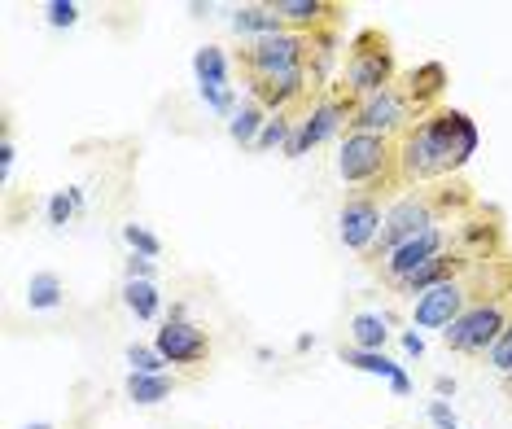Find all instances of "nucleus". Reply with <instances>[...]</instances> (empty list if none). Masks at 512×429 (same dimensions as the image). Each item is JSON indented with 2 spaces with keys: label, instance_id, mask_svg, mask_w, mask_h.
Instances as JSON below:
<instances>
[{
  "label": "nucleus",
  "instance_id": "nucleus-3",
  "mask_svg": "<svg viewBox=\"0 0 512 429\" xmlns=\"http://www.w3.org/2000/svg\"><path fill=\"white\" fill-rule=\"evenodd\" d=\"M508 298H512V289H499V294H477L473 303L464 307V316L451 324L447 333H442L447 351H456V355H491V346L499 342V333H504L508 320H512Z\"/></svg>",
  "mask_w": 512,
  "mask_h": 429
},
{
  "label": "nucleus",
  "instance_id": "nucleus-29",
  "mask_svg": "<svg viewBox=\"0 0 512 429\" xmlns=\"http://www.w3.org/2000/svg\"><path fill=\"white\" fill-rule=\"evenodd\" d=\"M44 22H49V27H75L79 5L75 0H49V5H44Z\"/></svg>",
  "mask_w": 512,
  "mask_h": 429
},
{
  "label": "nucleus",
  "instance_id": "nucleus-13",
  "mask_svg": "<svg viewBox=\"0 0 512 429\" xmlns=\"http://www.w3.org/2000/svg\"><path fill=\"white\" fill-rule=\"evenodd\" d=\"M311 88H316L311 71H285V75H272V79H250V97L259 101L267 114H289L311 97Z\"/></svg>",
  "mask_w": 512,
  "mask_h": 429
},
{
  "label": "nucleus",
  "instance_id": "nucleus-20",
  "mask_svg": "<svg viewBox=\"0 0 512 429\" xmlns=\"http://www.w3.org/2000/svg\"><path fill=\"white\" fill-rule=\"evenodd\" d=\"M390 342V324L386 316H377V311H359L351 320V346L355 351H386Z\"/></svg>",
  "mask_w": 512,
  "mask_h": 429
},
{
  "label": "nucleus",
  "instance_id": "nucleus-34",
  "mask_svg": "<svg viewBox=\"0 0 512 429\" xmlns=\"http://www.w3.org/2000/svg\"><path fill=\"white\" fill-rule=\"evenodd\" d=\"M403 351L407 355H425V338L421 333H403Z\"/></svg>",
  "mask_w": 512,
  "mask_h": 429
},
{
  "label": "nucleus",
  "instance_id": "nucleus-22",
  "mask_svg": "<svg viewBox=\"0 0 512 429\" xmlns=\"http://www.w3.org/2000/svg\"><path fill=\"white\" fill-rule=\"evenodd\" d=\"M66 303V285L57 272H36L27 281V307L31 311H57Z\"/></svg>",
  "mask_w": 512,
  "mask_h": 429
},
{
  "label": "nucleus",
  "instance_id": "nucleus-14",
  "mask_svg": "<svg viewBox=\"0 0 512 429\" xmlns=\"http://www.w3.org/2000/svg\"><path fill=\"white\" fill-rule=\"evenodd\" d=\"M337 359H342L346 368H355V373L381 377L394 394H399V399H407V394H412V377H407V368L394 364L386 351H355V346H342V351H337Z\"/></svg>",
  "mask_w": 512,
  "mask_h": 429
},
{
  "label": "nucleus",
  "instance_id": "nucleus-8",
  "mask_svg": "<svg viewBox=\"0 0 512 429\" xmlns=\"http://www.w3.org/2000/svg\"><path fill=\"white\" fill-rule=\"evenodd\" d=\"M241 66H246L250 79H272V75H285V71H311V36H302V31L263 36L241 53Z\"/></svg>",
  "mask_w": 512,
  "mask_h": 429
},
{
  "label": "nucleus",
  "instance_id": "nucleus-11",
  "mask_svg": "<svg viewBox=\"0 0 512 429\" xmlns=\"http://www.w3.org/2000/svg\"><path fill=\"white\" fill-rule=\"evenodd\" d=\"M381 219H386V211H381L377 193H351L342 202V211H337V237H342L346 250L372 254V246L381 237Z\"/></svg>",
  "mask_w": 512,
  "mask_h": 429
},
{
  "label": "nucleus",
  "instance_id": "nucleus-25",
  "mask_svg": "<svg viewBox=\"0 0 512 429\" xmlns=\"http://www.w3.org/2000/svg\"><path fill=\"white\" fill-rule=\"evenodd\" d=\"M127 364H132V373H149V377H162V373H167V359H162L154 346H141V342L127 346Z\"/></svg>",
  "mask_w": 512,
  "mask_h": 429
},
{
  "label": "nucleus",
  "instance_id": "nucleus-26",
  "mask_svg": "<svg viewBox=\"0 0 512 429\" xmlns=\"http://www.w3.org/2000/svg\"><path fill=\"white\" fill-rule=\"evenodd\" d=\"M123 241L132 246V254H141V259H158L162 254V241L149 233L145 224H123Z\"/></svg>",
  "mask_w": 512,
  "mask_h": 429
},
{
  "label": "nucleus",
  "instance_id": "nucleus-16",
  "mask_svg": "<svg viewBox=\"0 0 512 429\" xmlns=\"http://www.w3.org/2000/svg\"><path fill=\"white\" fill-rule=\"evenodd\" d=\"M407 97L416 101V110L429 114V110H438L434 101L442 97V88H447V66L442 62H425V66H416L412 75H407Z\"/></svg>",
  "mask_w": 512,
  "mask_h": 429
},
{
  "label": "nucleus",
  "instance_id": "nucleus-7",
  "mask_svg": "<svg viewBox=\"0 0 512 429\" xmlns=\"http://www.w3.org/2000/svg\"><path fill=\"white\" fill-rule=\"evenodd\" d=\"M421 119V110H416V101L407 97L403 84H394L386 92H372V97L355 101V114H351V132H372V136H390V141H399V136Z\"/></svg>",
  "mask_w": 512,
  "mask_h": 429
},
{
  "label": "nucleus",
  "instance_id": "nucleus-37",
  "mask_svg": "<svg viewBox=\"0 0 512 429\" xmlns=\"http://www.w3.org/2000/svg\"><path fill=\"white\" fill-rule=\"evenodd\" d=\"M27 429H53L49 421H36V425H27Z\"/></svg>",
  "mask_w": 512,
  "mask_h": 429
},
{
  "label": "nucleus",
  "instance_id": "nucleus-15",
  "mask_svg": "<svg viewBox=\"0 0 512 429\" xmlns=\"http://www.w3.org/2000/svg\"><path fill=\"white\" fill-rule=\"evenodd\" d=\"M464 268H469V259L456 254V250H447V254H438V259H429L421 272L407 276L399 289H403V294H412V298H421V294H429V289H438V285H447V281H456V276H464Z\"/></svg>",
  "mask_w": 512,
  "mask_h": 429
},
{
  "label": "nucleus",
  "instance_id": "nucleus-30",
  "mask_svg": "<svg viewBox=\"0 0 512 429\" xmlns=\"http://www.w3.org/2000/svg\"><path fill=\"white\" fill-rule=\"evenodd\" d=\"M44 211H49V224H53V228H66V224H71V219L79 215V211H75V202H71L66 193H53Z\"/></svg>",
  "mask_w": 512,
  "mask_h": 429
},
{
  "label": "nucleus",
  "instance_id": "nucleus-10",
  "mask_svg": "<svg viewBox=\"0 0 512 429\" xmlns=\"http://www.w3.org/2000/svg\"><path fill=\"white\" fill-rule=\"evenodd\" d=\"M473 285L464 281V276H456V281H447V285H438V289H429V294H421L412 303V329L421 333V329H438V333H447L451 324H456L464 316V307L473 303Z\"/></svg>",
  "mask_w": 512,
  "mask_h": 429
},
{
  "label": "nucleus",
  "instance_id": "nucleus-1",
  "mask_svg": "<svg viewBox=\"0 0 512 429\" xmlns=\"http://www.w3.org/2000/svg\"><path fill=\"white\" fill-rule=\"evenodd\" d=\"M477 123L464 110H429L399 136V184L447 180L477 154Z\"/></svg>",
  "mask_w": 512,
  "mask_h": 429
},
{
  "label": "nucleus",
  "instance_id": "nucleus-35",
  "mask_svg": "<svg viewBox=\"0 0 512 429\" xmlns=\"http://www.w3.org/2000/svg\"><path fill=\"white\" fill-rule=\"evenodd\" d=\"M434 390H438V399H447V394H456V381H451V377H434Z\"/></svg>",
  "mask_w": 512,
  "mask_h": 429
},
{
  "label": "nucleus",
  "instance_id": "nucleus-17",
  "mask_svg": "<svg viewBox=\"0 0 512 429\" xmlns=\"http://www.w3.org/2000/svg\"><path fill=\"white\" fill-rule=\"evenodd\" d=\"M232 31H237V36H250V44H254L263 36L285 31V22L272 5H241V9H232Z\"/></svg>",
  "mask_w": 512,
  "mask_h": 429
},
{
  "label": "nucleus",
  "instance_id": "nucleus-33",
  "mask_svg": "<svg viewBox=\"0 0 512 429\" xmlns=\"http://www.w3.org/2000/svg\"><path fill=\"white\" fill-rule=\"evenodd\" d=\"M9 171H14V141H9V132H5V141H0V176L9 180Z\"/></svg>",
  "mask_w": 512,
  "mask_h": 429
},
{
  "label": "nucleus",
  "instance_id": "nucleus-24",
  "mask_svg": "<svg viewBox=\"0 0 512 429\" xmlns=\"http://www.w3.org/2000/svg\"><path fill=\"white\" fill-rule=\"evenodd\" d=\"M289 132H294V123L285 119V114H272L267 127L259 132V141H254V154H267V149H285L289 145Z\"/></svg>",
  "mask_w": 512,
  "mask_h": 429
},
{
  "label": "nucleus",
  "instance_id": "nucleus-12",
  "mask_svg": "<svg viewBox=\"0 0 512 429\" xmlns=\"http://www.w3.org/2000/svg\"><path fill=\"white\" fill-rule=\"evenodd\" d=\"M447 228L434 224V228H425L421 237H412V241H403L399 250H390L386 259H377V268L381 276H386L390 285H403L412 272H421L429 259H438V254H447Z\"/></svg>",
  "mask_w": 512,
  "mask_h": 429
},
{
  "label": "nucleus",
  "instance_id": "nucleus-4",
  "mask_svg": "<svg viewBox=\"0 0 512 429\" xmlns=\"http://www.w3.org/2000/svg\"><path fill=\"white\" fill-rule=\"evenodd\" d=\"M394 53L390 40L381 31H359L351 40V53H346V71H342V92L351 101H364L372 92L394 88Z\"/></svg>",
  "mask_w": 512,
  "mask_h": 429
},
{
  "label": "nucleus",
  "instance_id": "nucleus-23",
  "mask_svg": "<svg viewBox=\"0 0 512 429\" xmlns=\"http://www.w3.org/2000/svg\"><path fill=\"white\" fill-rule=\"evenodd\" d=\"M123 307L132 311L136 320H158L162 311V294L154 281H123Z\"/></svg>",
  "mask_w": 512,
  "mask_h": 429
},
{
  "label": "nucleus",
  "instance_id": "nucleus-6",
  "mask_svg": "<svg viewBox=\"0 0 512 429\" xmlns=\"http://www.w3.org/2000/svg\"><path fill=\"white\" fill-rule=\"evenodd\" d=\"M434 224H442L438 219V197L429 189L403 193L399 202H390L386 219H381V237H377V246H372V259H386L390 250H399L403 241L421 237L425 228H434Z\"/></svg>",
  "mask_w": 512,
  "mask_h": 429
},
{
  "label": "nucleus",
  "instance_id": "nucleus-36",
  "mask_svg": "<svg viewBox=\"0 0 512 429\" xmlns=\"http://www.w3.org/2000/svg\"><path fill=\"white\" fill-rule=\"evenodd\" d=\"M66 197L75 202V211H84V189H66Z\"/></svg>",
  "mask_w": 512,
  "mask_h": 429
},
{
  "label": "nucleus",
  "instance_id": "nucleus-31",
  "mask_svg": "<svg viewBox=\"0 0 512 429\" xmlns=\"http://www.w3.org/2000/svg\"><path fill=\"white\" fill-rule=\"evenodd\" d=\"M154 276H158L154 259H141V254H132V259H127V281H154Z\"/></svg>",
  "mask_w": 512,
  "mask_h": 429
},
{
  "label": "nucleus",
  "instance_id": "nucleus-18",
  "mask_svg": "<svg viewBox=\"0 0 512 429\" xmlns=\"http://www.w3.org/2000/svg\"><path fill=\"white\" fill-rule=\"evenodd\" d=\"M267 119H272V114H267V110L259 106V101H254V97H246V101H241V106H237V114H232V119H228V136H232V141H237V145L254 149V141H259V132L267 127Z\"/></svg>",
  "mask_w": 512,
  "mask_h": 429
},
{
  "label": "nucleus",
  "instance_id": "nucleus-27",
  "mask_svg": "<svg viewBox=\"0 0 512 429\" xmlns=\"http://www.w3.org/2000/svg\"><path fill=\"white\" fill-rule=\"evenodd\" d=\"M486 364H491V368H495V373L504 377V381H512V320H508V329L499 333V342L491 346V355H486Z\"/></svg>",
  "mask_w": 512,
  "mask_h": 429
},
{
  "label": "nucleus",
  "instance_id": "nucleus-9",
  "mask_svg": "<svg viewBox=\"0 0 512 429\" xmlns=\"http://www.w3.org/2000/svg\"><path fill=\"white\" fill-rule=\"evenodd\" d=\"M154 351L167 359L171 368H193L211 355V338H206L202 324H193L184 316V307H171V316L162 320V329L154 338Z\"/></svg>",
  "mask_w": 512,
  "mask_h": 429
},
{
  "label": "nucleus",
  "instance_id": "nucleus-28",
  "mask_svg": "<svg viewBox=\"0 0 512 429\" xmlns=\"http://www.w3.org/2000/svg\"><path fill=\"white\" fill-rule=\"evenodd\" d=\"M197 97L206 101V110H215V114H224V119H232L237 114V88H197Z\"/></svg>",
  "mask_w": 512,
  "mask_h": 429
},
{
  "label": "nucleus",
  "instance_id": "nucleus-5",
  "mask_svg": "<svg viewBox=\"0 0 512 429\" xmlns=\"http://www.w3.org/2000/svg\"><path fill=\"white\" fill-rule=\"evenodd\" d=\"M351 114H355V101L346 97V92H320L311 106H302L294 132H289L285 158H302V154H311L316 145L333 141L342 127H351Z\"/></svg>",
  "mask_w": 512,
  "mask_h": 429
},
{
  "label": "nucleus",
  "instance_id": "nucleus-21",
  "mask_svg": "<svg viewBox=\"0 0 512 429\" xmlns=\"http://www.w3.org/2000/svg\"><path fill=\"white\" fill-rule=\"evenodd\" d=\"M193 75L197 88H228V57L219 44H206V49L193 53Z\"/></svg>",
  "mask_w": 512,
  "mask_h": 429
},
{
  "label": "nucleus",
  "instance_id": "nucleus-32",
  "mask_svg": "<svg viewBox=\"0 0 512 429\" xmlns=\"http://www.w3.org/2000/svg\"><path fill=\"white\" fill-rule=\"evenodd\" d=\"M429 421H434L438 429H460V421H456V412H451L447 399H434V403H429Z\"/></svg>",
  "mask_w": 512,
  "mask_h": 429
},
{
  "label": "nucleus",
  "instance_id": "nucleus-19",
  "mask_svg": "<svg viewBox=\"0 0 512 429\" xmlns=\"http://www.w3.org/2000/svg\"><path fill=\"white\" fill-rule=\"evenodd\" d=\"M123 390H127V399L136 403V408H154V403L162 399H171V390H176V377H149V373H127L123 381Z\"/></svg>",
  "mask_w": 512,
  "mask_h": 429
},
{
  "label": "nucleus",
  "instance_id": "nucleus-2",
  "mask_svg": "<svg viewBox=\"0 0 512 429\" xmlns=\"http://www.w3.org/2000/svg\"><path fill=\"white\" fill-rule=\"evenodd\" d=\"M337 176L355 193H381L399 184V141L372 132H346L337 145Z\"/></svg>",
  "mask_w": 512,
  "mask_h": 429
}]
</instances>
